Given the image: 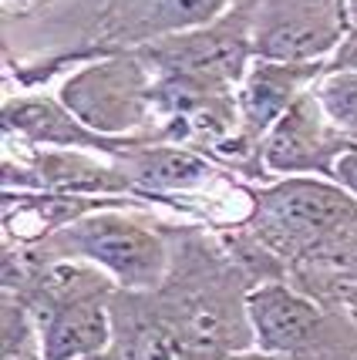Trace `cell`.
Returning <instances> with one entry per match:
<instances>
[{
	"mask_svg": "<svg viewBox=\"0 0 357 360\" xmlns=\"http://www.w3.org/2000/svg\"><path fill=\"white\" fill-rule=\"evenodd\" d=\"M152 61L169 71L172 81H186L196 88H226L246 78L253 51V20L249 4H236L233 11L196 31L165 34L145 51Z\"/></svg>",
	"mask_w": 357,
	"mask_h": 360,
	"instance_id": "6da1fadb",
	"label": "cell"
},
{
	"mask_svg": "<svg viewBox=\"0 0 357 360\" xmlns=\"http://www.w3.org/2000/svg\"><path fill=\"white\" fill-rule=\"evenodd\" d=\"M68 250L105 269L125 290H152L169 269L165 243L142 222L118 212H94L61 233Z\"/></svg>",
	"mask_w": 357,
	"mask_h": 360,
	"instance_id": "7a4b0ae2",
	"label": "cell"
},
{
	"mask_svg": "<svg viewBox=\"0 0 357 360\" xmlns=\"http://www.w3.org/2000/svg\"><path fill=\"white\" fill-rule=\"evenodd\" d=\"M61 105L81 125L108 139L145 122L152 108V84L139 61L115 58V61L88 64L75 78L64 81Z\"/></svg>",
	"mask_w": 357,
	"mask_h": 360,
	"instance_id": "3957f363",
	"label": "cell"
},
{
	"mask_svg": "<svg viewBox=\"0 0 357 360\" xmlns=\"http://www.w3.org/2000/svg\"><path fill=\"white\" fill-rule=\"evenodd\" d=\"M253 51L266 61H317L344 41L337 0H253Z\"/></svg>",
	"mask_w": 357,
	"mask_h": 360,
	"instance_id": "277c9868",
	"label": "cell"
},
{
	"mask_svg": "<svg viewBox=\"0 0 357 360\" xmlns=\"http://www.w3.org/2000/svg\"><path fill=\"white\" fill-rule=\"evenodd\" d=\"M347 148L341 131L324 118L313 91L300 94L294 108L266 131L263 165L273 175H334V162Z\"/></svg>",
	"mask_w": 357,
	"mask_h": 360,
	"instance_id": "5b68a950",
	"label": "cell"
},
{
	"mask_svg": "<svg viewBox=\"0 0 357 360\" xmlns=\"http://www.w3.org/2000/svg\"><path fill=\"white\" fill-rule=\"evenodd\" d=\"M263 209L294 236L327 239L357 226V199L341 186L317 179H287L263 195Z\"/></svg>",
	"mask_w": 357,
	"mask_h": 360,
	"instance_id": "8992f818",
	"label": "cell"
},
{
	"mask_svg": "<svg viewBox=\"0 0 357 360\" xmlns=\"http://www.w3.org/2000/svg\"><path fill=\"white\" fill-rule=\"evenodd\" d=\"M320 75L317 61H266L256 58L249 64L243 91H239V118L253 139L266 135L287 111L294 108L300 94H307V84H313Z\"/></svg>",
	"mask_w": 357,
	"mask_h": 360,
	"instance_id": "52a82bcc",
	"label": "cell"
},
{
	"mask_svg": "<svg viewBox=\"0 0 357 360\" xmlns=\"http://www.w3.org/2000/svg\"><path fill=\"white\" fill-rule=\"evenodd\" d=\"M246 316L256 330V340L277 354L303 350L307 344H313V337L320 333V323H324L320 310L311 300H303L283 283L256 286L246 297Z\"/></svg>",
	"mask_w": 357,
	"mask_h": 360,
	"instance_id": "ba28073f",
	"label": "cell"
},
{
	"mask_svg": "<svg viewBox=\"0 0 357 360\" xmlns=\"http://www.w3.org/2000/svg\"><path fill=\"white\" fill-rule=\"evenodd\" d=\"M111 347V320L98 300H71L41 327V360H81Z\"/></svg>",
	"mask_w": 357,
	"mask_h": 360,
	"instance_id": "9c48e42d",
	"label": "cell"
},
{
	"mask_svg": "<svg viewBox=\"0 0 357 360\" xmlns=\"http://www.w3.org/2000/svg\"><path fill=\"white\" fill-rule=\"evenodd\" d=\"M4 115H7L4 118L7 128H17L24 139L44 141V145H64V148H111L115 145L105 135L81 125L71 111L54 105V101H41V98L7 101Z\"/></svg>",
	"mask_w": 357,
	"mask_h": 360,
	"instance_id": "30bf717a",
	"label": "cell"
},
{
	"mask_svg": "<svg viewBox=\"0 0 357 360\" xmlns=\"http://www.w3.org/2000/svg\"><path fill=\"white\" fill-rule=\"evenodd\" d=\"M128 360H219L216 340L202 337L189 323H145L132 333Z\"/></svg>",
	"mask_w": 357,
	"mask_h": 360,
	"instance_id": "8fae6325",
	"label": "cell"
},
{
	"mask_svg": "<svg viewBox=\"0 0 357 360\" xmlns=\"http://www.w3.org/2000/svg\"><path fill=\"white\" fill-rule=\"evenodd\" d=\"M311 91L330 125L337 131L357 135V71L334 68V71H327V75L317 78V84Z\"/></svg>",
	"mask_w": 357,
	"mask_h": 360,
	"instance_id": "7c38bea8",
	"label": "cell"
},
{
	"mask_svg": "<svg viewBox=\"0 0 357 360\" xmlns=\"http://www.w3.org/2000/svg\"><path fill=\"white\" fill-rule=\"evenodd\" d=\"M209 165L196 158L192 152H179V148H156L149 155H142L139 175L156 188H189L209 179Z\"/></svg>",
	"mask_w": 357,
	"mask_h": 360,
	"instance_id": "4fadbf2b",
	"label": "cell"
},
{
	"mask_svg": "<svg viewBox=\"0 0 357 360\" xmlns=\"http://www.w3.org/2000/svg\"><path fill=\"white\" fill-rule=\"evenodd\" d=\"M230 0H152V31L156 34H182L206 27L226 14Z\"/></svg>",
	"mask_w": 357,
	"mask_h": 360,
	"instance_id": "5bb4252c",
	"label": "cell"
},
{
	"mask_svg": "<svg viewBox=\"0 0 357 360\" xmlns=\"http://www.w3.org/2000/svg\"><path fill=\"white\" fill-rule=\"evenodd\" d=\"M330 179L357 199V141H347V148L334 162V175Z\"/></svg>",
	"mask_w": 357,
	"mask_h": 360,
	"instance_id": "9a60e30c",
	"label": "cell"
},
{
	"mask_svg": "<svg viewBox=\"0 0 357 360\" xmlns=\"http://www.w3.org/2000/svg\"><path fill=\"white\" fill-rule=\"evenodd\" d=\"M334 68H347V71H357V31L351 37L341 41V51H337V64Z\"/></svg>",
	"mask_w": 357,
	"mask_h": 360,
	"instance_id": "2e32d148",
	"label": "cell"
},
{
	"mask_svg": "<svg viewBox=\"0 0 357 360\" xmlns=\"http://www.w3.org/2000/svg\"><path fill=\"white\" fill-rule=\"evenodd\" d=\"M81 360H128L122 350H115V347H105V350H98L92 357H81Z\"/></svg>",
	"mask_w": 357,
	"mask_h": 360,
	"instance_id": "e0dca14e",
	"label": "cell"
},
{
	"mask_svg": "<svg viewBox=\"0 0 357 360\" xmlns=\"http://www.w3.org/2000/svg\"><path fill=\"white\" fill-rule=\"evenodd\" d=\"M233 360H277V357H270V354H249V357H233Z\"/></svg>",
	"mask_w": 357,
	"mask_h": 360,
	"instance_id": "ac0fdd59",
	"label": "cell"
}]
</instances>
